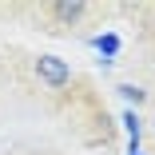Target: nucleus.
Here are the masks:
<instances>
[{"label":"nucleus","mask_w":155,"mask_h":155,"mask_svg":"<svg viewBox=\"0 0 155 155\" xmlns=\"http://www.w3.org/2000/svg\"><path fill=\"white\" fill-rule=\"evenodd\" d=\"M123 127H127V147H139V131H143V119L135 115V107L123 111Z\"/></svg>","instance_id":"obj_2"},{"label":"nucleus","mask_w":155,"mask_h":155,"mask_svg":"<svg viewBox=\"0 0 155 155\" xmlns=\"http://www.w3.org/2000/svg\"><path fill=\"white\" fill-rule=\"evenodd\" d=\"M91 44H96V52H100V56H107V64H111V56L119 52V36H115V32H100Z\"/></svg>","instance_id":"obj_4"},{"label":"nucleus","mask_w":155,"mask_h":155,"mask_svg":"<svg viewBox=\"0 0 155 155\" xmlns=\"http://www.w3.org/2000/svg\"><path fill=\"white\" fill-rule=\"evenodd\" d=\"M84 12H87V4H52V16L64 20V24H76Z\"/></svg>","instance_id":"obj_3"},{"label":"nucleus","mask_w":155,"mask_h":155,"mask_svg":"<svg viewBox=\"0 0 155 155\" xmlns=\"http://www.w3.org/2000/svg\"><path fill=\"white\" fill-rule=\"evenodd\" d=\"M115 91H119L127 104H143V96H147V91H143V87H135V84H119Z\"/></svg>","instance_id":"obj_5"},{"label":"nucleus","mask_w":155,"mask_h":155,"mask_svg":"<svg viewBox=\"0 0 155 155\" xmlns=\"http://www.w3.org/2000/svg\"><path fill=\"white\" fill-rule=\"evenodd\" d=\"M127 155H147V151H139V147H127Z\"/></svg>","instance_id":"obj_6"},{"label":"nucleus","mask_w":155,"mask_h":155,"mask_svg":"<svg viewBox=\"0 0 155 155\" xmlns=\"http://www.w3.org/2000/svg\"><path fill=\"white\" fill-rule=\"evenodd\" d=\"M36 76L48 87H68L72 84V68H68V60H60V56H40L36 60Z\"/></svg>","instance_id":"obj_1"},{"label":"nucleus","mask_w":155,"mask_h":155,"mask_svg":"<svg viewBox=\"0 0 155 155\" xmlns=\"http://www.w3.org/2000/svg\"><path fill=\"white\" fill-rule=\"evenodd\" d=\"M151 127H155V119H151Z\"/></svg>","instance_id":"obj_7"}]
</instances>
